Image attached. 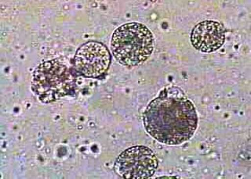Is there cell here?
<instances>
[{"label":"cell","mask_w":251,"mask_h":179,"mask_svg":"<svg viewBox=\"0 0 251 179\" xmlns=\"http://www.w3.org/2000/svg\"><path fill=\"white\" fill-rule=\"evenodd\" d=\"M225 41V27L222 23L212 20L197 23L191 34L192 45L202 53H214L224 45Z\"/></svg>","instance_id":"6"},{"label":"cell","mask_w":251,"mask_h":179,"mask_svg":"<svg viewBox=\"0 0 251 179\" xmlns=\"http://www.w3.org/2000/svg\"><path fill=\"white\" fill-rule=\"evenodd\" d=\"M111 47L118 62L124 66L136 67L143 64L152 54L155 39L145 24L131 22L115 30Z\"/></svg>","instance_id":"2"},{"label":"cell","mask_w":251,"mask_h":179,"mask_svg":"<svg viewBox=\"0 0 251 179\" xmlns=\"http://www.w3.org/2000/svg\"><path fill=\"white\" fill-rule=\"evenodd\" d=\"M159 162L153 150L145 146H134L124 150L116 158L114 170L124 179H147L155 175Z\"/></svg>","instance_id":"4"},{"label":"cell","mask_w":251,"mask_h":179,"mask_svg":"<svg viewBox=\"0 0 251 179\" xmlns=\"http://www.w3.org/2000/svg\"><path fill=\"white\" fill-rule=\"evenodd\" d=\"M145 130L158 142L180 145L194 135L198 127L196 107L181 89H163L143 113Z\"/></svg>","instance_id":"1"},{"label":"cell","mask_w":251,"mask_h":179,"mask_svg":"<svg viewBox=\"0 0 251 179\" xmlns=\"http://www.w3.org/2000/svg\"><path fill=\"white\" fill-rule=\"evenodd\" d=\"M75 83L68 67L57 60H51L41 63L34 70L31 90L42 103L48 104L69 95Z\"/></svg>","instance_id":"3"},{"label":"cell","mask_w":251,"mask_h":179,"mask_svg":"<svg viewBox=\"0 0 251 179\" xmlns=\"http://www.w3.org/2000/svg\"><path fill=\"white\" fill-rule=\"evenodd\" d=\"M112 56L103 43L86 42L74 57V67L78 74L87 78H99L108 71Z\"/></svg>","instance_id":"5"}]
</instances>
